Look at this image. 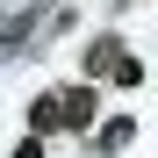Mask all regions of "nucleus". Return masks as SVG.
I'll use <instances>...</instances> for the list:
<instances>
[{
    "instance_id": "obj_1",
    "label": "nucleus",
    "mask_w": 158,
    "mask_h": 158,
    "mask_svg": "<svg viewBox=\"0 0 158 158\" xmlns=\"http://www.w3.org/2000/svg\"><path fill=\"white\" fill-rule=\"evenodd\" d=\"M86 122H94V86L58 94V129H86Z\"/></svg>"
},
{
    "instance_id": "obj_2",
    "label": "nucleus",
    "mask_w": 158,
    "mask_h": 158,
    "mask_svg": "<svg viewBox=\"0 0 158 158\" xmlns=\"http://www.w3.org/2000/svg\"><path fill=\"white\" fill-rule=\"evenodd\" d=\"M115 58H122V36H94V50H86V79H108Z\"/></svg>"
},
{
    "instance_id": "obj_3",
    "label": "nucleus",
    "mask_w": 158,
    "mask_h": 158,
    "mask_svg": "<svg viewBox=\"0 0 158 158\" xmlns=\"http://www.w3.org/2000/svg\"><path fill=\"white\" fill-rule=\"evenodd\" d=\"M129 137H137V122H129V115H115V122H101V137H94V144H101V151H122Z\"/></svg>"
},
{
    "instance_id": "obj_4",
    "label": "nucleus",
    "mask_w": 158,
    "mask_h": 158,
    "mask_svg": "<svg viewBox=\"0 0 158 158\" xmlns=\"http://www.w3.org/2000/svg\"><path fill=\"white\" fill-rule=\"evenodd\" d=\"M108 86H144V58H129V50H122L115 72H108Z\"/></svg>"
},
{
    "instance_id": "obj_5",
    "label": "nucleus",
    "mask_w": 158,
    "mask_h": 158,
    "mask_svg": "<svg viewBox=\"0 0 158 158\" xmlns=\"http://www.w3.org/2000/svg\"><path fill=\"white\" fill-rule=\"evenodd\" d=\"M29 122H36V129H43V137H50V129H58V94H43V101H36V108H29Z\"/></svg>"
},
{
    "instance_id": "obj_6",
    "label": "nucleus",
    "mask_w": 158,
    "mask_h": 158,
    "mask_svg": "<svg viewBox=\"0 0 158 158\" xmlns=\"http://www.w3.org/2000/svg\"><path fill=\"white\" fill-rule=\"evenodd\" d=\"M15 158H43V144H36V137H29V144H15Z\"/></svg>"
}]
</instances>
